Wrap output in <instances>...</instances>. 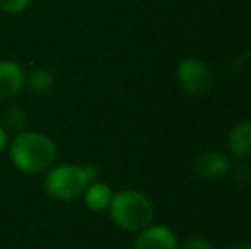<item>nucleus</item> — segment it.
Instances as JSON below:
<instances>
[{"mask_svg":"<svg viewBox=\"0 0 251 249\" xmlns=\"http://www.w3.org/2000/svg\"><path fill=\"white\" fill-rule=\"evenodd\" d=\"M178 237L166 226H151L137 234L132 249H178Z\"/></svg>","mask_w":251,"mask_h":249,"instance_id":"obj_5","label":"nucleus"},{"mask_svg":"<svg viewBox=\"0 0 251 249\" xmlns=\"http://www.w3.org/2000/svg\"><path fill=\"white\" fill-rule=\"evenodd\" d=\"M55 142L50 136L38 132H21L10 142V160L12 164L26 174L48 173L56 160Z\"/></svg>","mask_w":251,"mask_h":249,"instance_id":"obj_1","label":"nucleus"},{"mask_svg":"<svg viewBox=\"0 0 251 249\" xmlns=\"http://www.w3.org/2000/svg\"><path fill=\"white\" fill-rule=\"evenodd\" d=\"M176 79L181 89L192 96H203L212 89L214 75L200 58H185L176 67Z\"/></svg>","mask_w":251,"mask_h":249,"instance_id":"obj_4","label":"nucleus"},{"mask_svg":"<svg viewBox=\"0 0 251 249\" xmlns=\"http://www.w3.org/2000/svg\"><path fill=\"white\" fill-rule=\"evenodd\" d=\"M26 86V72L16 62H0V101L16 97Z\"/></svg>","mask_w":251,"mask_h":249,"instance_id":"obj_7","label":"nucleus"},{"mask_svg":"<svg viewBox=\"0 0 251 249\" xmlns=\"http://www.w3.org/2000/svg\"><path fill=\"white\" fill-rule=\"evenodd\" d=\"M115 193L106 183H100V181H93L84 191V202L93 212H102L109 206L111 198Z\"/></svg>","mask_w":251,"mask_h":249,"instance_id":"obj_9","label":"nucleus"},{"mask_svg":"<svg viewBox=\"0 0 251 249\" xmlns=\"http://www.w3.org/2000/svg\"><path fill=\"white\" fill-rule=\"evenodd\" d=\"M195 174L205 181H215L224 178L231 169V160L224 152L219 150H208L201 154L199 159L195 160Z\"/></svg>","mask_w":251,"mask_h":249,"instance_id":"obj_6","label":"nucleus"},{"mask_svg":"<svg viewBox=\"0 0 251 249\" xmlns=\"http://www.w3.org/2000/svg\"><path fill=\"white\" fill-rule=\"evenodd\" d=\"M227 249H251V244L248 243H239V244H232Z\"/></svg>","mask_w":251,"mask_h":249,"instance_id":"obj_15","label":"nucleus"},{"mask_svg":"<svg viewBox=\"0 0 251 249\" xmlns=\"http://www.w3.org/2000/svg\"><path fill=\"white\" fill-rule=\"evenodd\" d=\"M227 150L241 160H251V120L234 125L227 135Z\"/></svg>","mask_w":251,"mask_h":249,"instance_id":"obj_8","label":"nucleus"},{"mask_svg":"<svg viewBox=\"0 0 251 249\" xmlns=\"http://www.w3.org/2000/svg\"><path fill=\"white\" fill-rule=\"evenodd\" d=\"M98 178V169L94 166H75V164H62L53 166L47 174L45 186L53 198L62 202H74L84 195L93 181Z\"/></svg>","mask_w":251,"mask_h":249,"instance_id":"obj_3","label":"nucleus"},{"mask_svg":"<svg viewBox=\"0 0 251 249\" xmlns=\"http://www.w3.org/2000/svg\"><path fill=\"white\" fill-rule=\"evenodd\" d=\"M33 0H0V12L5 14H23Z\"/></svg>","mask_w":251,"mask_h":249,"instance_id":"obj_12","label":"nucleus"},{"mask_svg":"<svg viewBox=\"0 0 251 249\" xmlns=\"http://www.w3.org/2000/svg\"><path fill=\"white\" fill-rule=\"evenodd\" d=\"M109 217L116 227L128 232H140L154 220V203L147 195L135 189H125L113 195L108 206Z\"/></svg>","mask_w":251,"mask_h":249,"instance_id":"obj_2","label":"nucleus"},{"mask_svg":"<svg viewBox=\"0 0 251 249\" xmlns=\"http://www.w3.org/2000/svg\"><path fill=\"white\" fill-rule=\"evenodd\" d=\"M26 86L34 94H47L55 86V75L47 67H34L26 75Z\"/></svg>","mask_w":251,"mask_h":249,"instance_id":"obj_10","label":"nucleus"},{"mask_svg":"<svg viewBox=\"0 0 251 249\" xmlns=\"http://www.w3.org/2000/svg\"><path fill=\"white\" fill-rule=\"evenodd\" d=\"M178 249H214V246L207 239H203V237H192V239H188Z\"/></svg>","mask_w":251,"mask_h":249,"instance_id":"obj_13","label":"nucleus"},{"mask_svg":"<svg viewBox=\"0 0 251 249\" xmlns=\"http://www.w3.org/2000/svg\"><path fill=\"white\" fill-rule=\"evenodd\" d=\"M7 142H9V138H7V132L3 130V126L0 125V152L7 147Z\"/></svg>","mask_w":251,"mask_h":249,"instance_id":"obj_14","label":"nucleus"},{"mask_svg":"<svg viewBox=\"0 0 251 249\" xmlns=\"http://www.w3.org/2000/svg\"><path fill=\"white\" fill-rule=\"evenodd\" d=\"M3 130L5 132H14L17 135V133L24 132V128H26L27 125V118H26V113H24L21 108H9V110L3 113V118H2V123Z\"/></svg>","mask_w":251,"mask_h":249,"instance_id":"obj_11","label":"nucleus"}]
</instances>
